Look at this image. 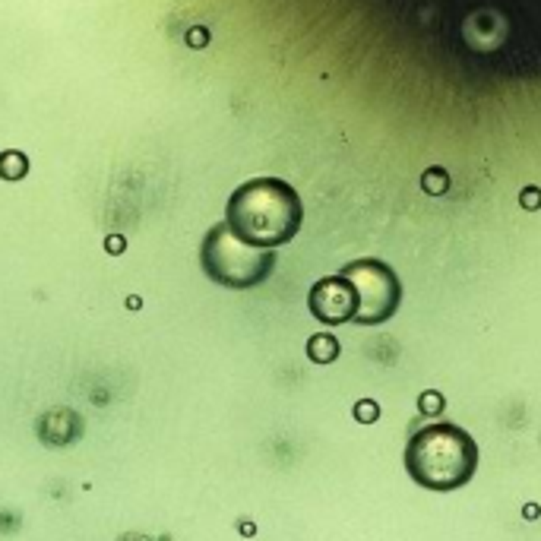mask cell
<instances>
[{
    "mask_svg": "<svg viewBox=\"0 0 541 541\" xmlns=\"http://www.w3.org/2000/svg\"><path fill=\"white\" fill-rule=\"evenodd\" d=\"M304 219L301 197L279 178H257L241 184L228 199L225 225L238 241L273 250L298 234Z\"/></svg>",
    "mask_w": 541,
    "mask_h": 541,
    "instance_id": "1",
    "label": "cell"
},
{
    "mask_svg": "<svg viewBox=\"0 0 541 541\" xmlns=\"http://www.w3.org/2000/svg\"><path fill=\"white\" fill-rule=\"evenodd\" d=\"M478 446L456 425H427L405 446V468L427 491H456L475 475Z\"/></svg>",
    "mask_w": 541,
    "mask_h": 541,
    "instance_id": "2",
    "label": "cell"
},
{
    "mask_svg": "<svg viewBox=\"0 0 541 541\" xmlns=\"http://www.w3.org/2000/svg\"><path fill=\"white\" fill-rule=\"evenodd\" d=\"M273 250L238 241L228 225H215L203 241V269L225 288H254L273 273Z\"/></svg>",
    "mask_w": 541,
    "mask_h": 541,
    "instance_id": "3",
    "label": "cell"
},
{
    "mask_svg": "<svg viewBox=\"0 0 541 541\" xmlns=\"http://www.w3.org/2000/svg\"><path fill=\"white\" fill-rule=\"evenodd\" d=\"M339 275H345L358 291L355 323H361V326H377V323H386L399 310L402 285H399V275L393 273V266L374 260V257H364V260L345 263V266L339 269Z\"/></svg>",
    "mask_w": 541,
    "mask_h": 541,
    "instance_id": "4",
    "label": "cell"
},
{
    "mask_svg": "<svg viewBox=\"0 0 541 541\" xmlns=\"http://www.w3.org/2000/svg\"><path fill=\"white\" fill-rule=\"evenodd\" d=\"M310 314L317 317L326 326H336V323H351L358 317V291L345 275H326L320 279L307 295Z\"/></svg>",
    "mask_w": 541,
    "mask_h": 541,
    "instance_id": "5",
    "label": "cell"
},
{
    "mask_svg": "<svg viewBox=\"0 0 541 541\" xmlns=\"http://www.w3.org/2000/svg\"><path fill=\"white\" fill-rule=\"evenodd\" d=\"M307 355L314 358V361H320V364H329L339 355V339L329 336V333H320V336H314L307 342Z\"/></svg>",
    "mask_w": 541,
    "mask_h": 541,
    "instance_id": "6",
    "label": "cell"
}]
</instances>
